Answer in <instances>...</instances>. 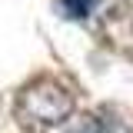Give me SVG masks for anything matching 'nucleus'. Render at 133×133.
Masks as SVG:
<instances>
[{
  "mask_svg": "<svg viewBox=\"0 0 133 133\" xmlns=\"http://www.w3.org/2000/svg\"><path fill=\"white\" fill-rule=\"evenodd\" d=\"M66 133H113V127L103 113H80Z\"/></svg>",
  "mask_w": 133,
  "mask_h": 133,
  "instance_id": "nucleus-2",
  "label": "nucleus"
},
{
  "mask_svg": "<svg viewBox=\"0 0 133 133\" xmlns=\"http://www.w3.org/2000/svg\"><path fill=\"white\" fill-rule=\"evenodd\" d=\"M73 113V93L53 77H40L30 87H23V93L17 100V116L23 127L43 130V127H57Z\"/></svg>",
  "mask_w": 133,
  "mask_h": 133,
  "instance_id": "nucleus-1",
  "label": "nucleus"
}]
</instances>
